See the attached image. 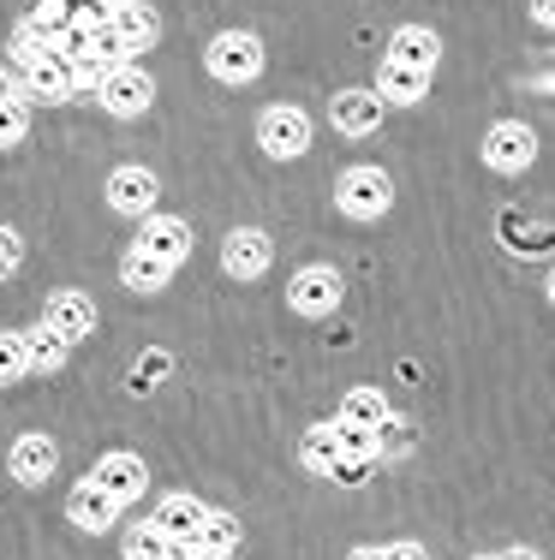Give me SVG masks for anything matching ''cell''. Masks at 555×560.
Listing matches in <instances>:
<instances>
[{"instance_id": "cell-1", "label": "cell", "mask_w": 555, "mask_h": 560, "mask_svg": "<svg viewBox=\"0 0 555 560\" xmlns=\"http://www.w3.org/2000/svg\"><path fill=\"white\" fill-rule=\"evenodd\" d=\"M12 72H19L24 102H48L55 108V102L72 96V60L55 43H43L31 24H19V36H12Z\"/></svg>"}, {"instance_id": "cell-2", "label": "cell", "mask_w": 555, "mask_h": 560, "mask_svg": "<svg viewBox=\"0 0 555 560\" xmlns=\"http://www.w3.org/2000/svg\"><path fill=\"white\" fill-rule=\"evenodd\" d=\"M263 36H251V31H221L216 43L204 48V66H209V78H216V84H251V78L263 72Z\"/></svg>"}, {"instance_id": "cell-3", "label": "cell", "mask_w": 555, "mask_h": 560, "mask_svg": "<svg viewBox=\"0 0 555 560\" xmlns=\"http://www.w3.org/2000/svg\"><path fill=\"white\" fill-rule=\"evenodd\" d=\"M394 203V179L382 167H347L335 185V209L347 221H382Z\"/></svg>"}, {"instance_id": "cell-4", "label": "cell", "mask_w": 555, "mask_h": 560, "mask_svg": "<svg viewBox=\"0 0 555 560\" xmlns=\"http://www.w3.org/2000/svg\"><path fill=\"white\" fill-rule=\"evenodd\" d=\"M257 150L275 155V162H299L311 150V114L293 108V102H275L257 119Z\"/></svg>"}, {"instance_id": "cell-5", "label": "cell", "mask_w": 555, "mask_h": 560, "mask_svg": "<svg viewBox=\"0 0 555 560\" xmlns=\"http://www.w3.org/2000/svg\"><path fill=\"white\" fill-rule=\"evenodd\" d=\"M96 102H102L114 119H138V114H150V102H155V78L143 72V66L120 60V66H114V72L96 84Z\"/></svg>"}, {"instance_id": "cell-6", "label": "cell", "mask_w": 555, "mask_h": 560, "mask_svg": "<svg viewBox=\"0 0 555 560\" xmlns=\"http://www.w3.org/2000/svg\"><path fill=\"white\" fill-rule=\"evenodd\" d=\"M537 162V131L525 119H496L484 131V167L490 173H525Z\"/></svg>"}, {"instance_id": "cell-7", "label": "cell", "mask_w": 555, "mask_h": 560, "mask_svg": "<svg viewBox=\"0 0 555 560\" xmlns=\"http://www.w3.org/2000/svg\"><path fill=\"white\" fill-rule=\"evenodd\" d=\"M275 262V238L263 233V226H233L228 238H221V269L233 280H263Z\"/></svg>"}, {"instance_id": "cell-8", "label": "cell", "mask_w": 555, "mask_h": 560, "mask_svg": "<svg viewBox=\"0 0 555 560\" xmlns=\"http://www.w3.org/2000/svg\"><path fill=\"white\" fill-rule=\"evenodd\" d=\"M340 275L328 269V262H311V269L293 275V287H287V304H293L299 316H335L340 311Z\"/></svg>"}, {"instance_id": "cell-9", "label": "cell", "mask_w": 555, "mask_h": 560, "mask_svg": "<svg viewBox=\"0 0 555 560\" xmlns=\"http://www.w3.org/2000/svg\"><path fill=\"white\" fill-rule=\"evenodd\" d=\"M155 203H162V185H155L150 167H114L108 173V209L114 215L143 221V215H155Z\"/></svg>"}, {"instance_id": "cell-10", "label": "cell", "mask_w": 555, "mask_h": 560, "mask_svg": "<svg viewBox=\"0 0 555 560\" xmlns=\"http://www.w3.org/2000/svg\"><path fill=\"white\" fill-rule=\"evenodd\" d=\"M66 518H72V530H90V537H96V530H114L120 501H114L96 477H84V483H72V495H66Z\"/></svg>"}, {"instance_id": "cell-11", "label": "cell", "mask_w": 555, "mask_h": 560, "mask_svg": "<svg viewBox=\"0 0 555 560\" xmlns=\"http://www.w3.org/2000/svg\"><path fill=\"white\" fill-rule=\"evenodd\" d=\"M55 465H60V447H55V435H43V430L19 435L12 453H7L12 483H48V477H55Z\"/></svg>"}, {"instance_id": "cell-12", "label": "cell", "mask_w": 555, "mask_h": 560, "mask_svg": "<svg viewBox=\"0 0 555 560\" xmlns=\"http://www.w3.org/2000/svg\"><path fill=\"white\" fill-rule=\"evenodd\" d=\"M382 108H389V102H382L377 90H335L328 119H335V131H347V138H370V131L382 126Z\"/></svg>"}, {"instance_id": "cell-13", "label": "cell", "mask_w": 555, "mask_h": 560, "mask_svg": "<svg viewBox=\"0 0 555 560\" xmlns=\"http://www.w3.org/2000/svg\"><path fill=\"white\" fill-rule=\"evenodd\" d=\"M430 78H436V72H425V66H406V60L382 55L377 96L389 102V108H413V102H425V96H430Z\"/></svg>"}, {"instance_id": "cell-14", "label": "cell", "mask_w": 555, "mask_h": 560, "mask_svg": "<svg viewBox=\"0 0 555 560\" xmlns=\"http://www.w3.org/2000/svg\"><path fill=\"white\" fill-rule=\"evenodd\" d=\"M90 477H96V483L108 489V495L120 501V506H126V501H138L143 489H150V471H143L138 453H102V459L90 465Z\"/></svg>"}, {"instance_id": "cell-15", "label": "cell", "mask_w": 555, "mask_h": 560, "mask_svg": "<svg viewBox=\"0 0 555 560\" xmlns=\"http://www.w3.org/2000/svg\"><path fill=\"white\" fill-rule=\"evenodd\" d=\"M43 323L55 328L66 346H72V340H84L90 328H96V304H90V292H48Z\"/></svg>"}, {"instance_id": "cell-16", "label": "cell", "mask_w": 555, "mask_h": 560, "mask_svg": "<svg viewBox=\"0 0 555 560\" xmlns=\"http://www.w3.org/2000/svg\"><path fill=\"white\" fill-rule=\"evenodd\" d=\"M131 245L155 250V257H167V262L180 269L185 250H192V226H185L180 215H143V221H138V238H131Z\"/></svg>"}, {"instance_id": "cell-17", "label": "cell", "mask_w": 555, "mask_h": 560, "mask_svg": "<svg viewBox=\"0 0 555 560\" xmlns=\"http://www.w3.org/2000/svg\"><path fill=\"white\" fill-rule=\"evenodd\" d=\"M114 31L126 36V55H143V48H155V36H162V19H155V7H143V0H114Z\"/></svg>"}, {"instance_id": "cell-18", "label": "cell", "mask_w": 555, "mask_h": 560, "mask_svg": "<svg viewBox=\"0 0 555 560\" xmlns=\"http://www.w3.org/2000/svg\"><path fill=\"white\" fill-rule=\"evenodd\" d=\"M204 518H209V506L197 501V495H162V506H155V525L180 542V555L192 549V537L204 530Z\"/></svg>"}, {"instance_id": "cell-19", "label": "cell", "mask_w": 555, "mask_h": 560, "mask_svg": "<svg viewBox=\"0 0 555 560\" xmlns=\"http://www.w3.org/2000/svg\"><path fill=\"white\" fill-rule=\"evenodd\" d=\"M24 24H31L43 43L60 48V36L72 31V24H84V0H31V12H24Z\"/></svg>"}, {"instance_id": "cell-20", "label": "cell", "mask_w": 555, "mask_h": 560, "mask_svg": "<svg viewBox=\"0 0 555 560\" xmlns=\"http://www.w3.org/2000/svg\"><path fill=\"white\" fill-rule=\"evenodd\" d=\"M120 280H126V292H162L167 280H174V262L143 250V245H131L120 257Z\"/></svg>"}, {"instance_id": "cell-21", "label": "cell", "mask_w": 555, "mask_h": 560, "mask_svg": "<svg viewBox=\"0 0 555 560\" xmlns=\"http://www.w3.org/2000/svg\"><path fill=\"white\" fill-rule=\"evenodd\" d=\"M389 55L406 60V66H425V72H436L442 43H436V31H425V24H401V31L389 36Z\"/></svg>"}, {"instance_id": "cell-22", "label": "cell", "mask_w": 555, "mask_h": 560, "mask_svg": "<svg viewBox=\"0 0 555 560\" xmlns=\"http://www.w3.org/2000/svg\"><path fill=\"white\" fill-rule=\"evenodd\" d=\"M240 542H245L240 518H233V513H209V518H204V530L192 537V549H185V555H209V560H221V555L240 549Z\"/></svg>"}, {"instance_id": "cell-23", "label": "cell", "mask_w": 555, "mask_h": 560, "mask_svg": "<svg viewBox=\"0 0 555 560\" xmlns=\"http://www.w3.org/2000/svg\"><path fill=\"white\" fill-rule=\"evenodd\" d=\"M335 418L340 423H359V430H377V423L389 418V394H382V388H347Z\"/></svg>"}, {"instance_id": "cell-24", "label": "cell", "mask_w": 555, "mask_h": 560, "mask_svg": "<svg viewBox=\"0 0 555 560\" xmlns=\"http://www.w3.org/2000/svg\"><path fill=\"white\" fill-rule=\"evenodd\" d=\"M24 358H31L36 376H55V370L66 364V340L48 323H36V328H24Z\"/></svg>"}, {"instance_id": "cell-25", "label": "cell", "mask_w": 555, "mask_h": 560, "mask_svg": "<svg viewBox=\"0 0 555 560\" xmlns=\"http://www.w3.org/2000/svg\"><path fill=\"white\" fill-rule=\"evenodd\" d=\"M299 459H305V471L328 477V465L340 459V435H335V423H311V430L299 435Z\"/></svg>"}, {"instance_id": "cell-26", "label": "cell", "mask_w": 555, "mask_h": 560, "mask_svg": "<svg viewBox=\"0 0 555 560\" xmlns=\"http://www.w3.org/2000/svg\"><path fill=\"white\" fill-rule=\"evenodd\" d=\"M31 376V358H24V335L19 328H0V388Z\"/></svg>"}, {"instance_id": "cell-27", "label": "cell", "mask_w": 555, "mask_h": 560, "mask_svg": "<svg viewBox=\"0 0 555 560\" xmlns=\"http://www.w3.org/2000/svg\"><path fill=\"white\" fill-rule=\"evenodd\" d=\"M24 138H31V108H24V96L0 102V150H19Z\"/></svg>"}, {"instance_id": "cell-28", "label": "cell", "mask_w": 555, "mask_h": 560, "mask_svg": "<svg viewBox=\"0 0 555 560\" xmlns=\"http://www.w3.org/2000/svg\"><path fill=\"white\" fill-rule=\"evenodd\" d=\"M126 555H131V560H143V555H180V542H174V537H167V530L150 518V525H138V530L126 537Z\"/></svg>"}, {"instance_id": "cell-29", "label": "cell", "mask_w": 555, "mask_h": 560, "mask_svg": "<svg viewBox=\"0 0 555 560\" xmlns=\"http://www.w3.org/2000/svg\"><path fill=\"white\" fill-rule=\"evenodd\" d=\"M370 471H377V453H340V459L328 465V483H340V489H359Z\"/></svg>"}, {"instance_id": "cell-30", "label": "cell", "mask_w": 555, "mask_h": 560, "mask_svg": "<svg viewBox=\"0 0 555 560\" xmlns=\"http://www.w3.org/2000/svg\"><path fill=\"white\" fill-rule=\"evenodd\" d=\"M19 262H24V238L12 233V226H0V280L19 275Z\"/></svg>"}, {"instance_id": "cell-31", "label": "cell", "mask_w": 555, "mask_h": 560, "mask_svg": "<svg viewBox=\"0 0 555 560\" xmlns=\"http://www.w3.org/2000/svg\"><path fill=\"white\" fill-rule=\"evenodd\" d=\"M359 555H365V560H377V555H389V560H418V555H425V542H365Z\"/></svg>"}, {"instance_id": "cell-32", "label": "cell", "mask_w": 555, "mask_h": 560, "mask_svg": "<svg viewBox=\"0 0 555 560\" xmlns=\"http://www.w3.org/2000/svg\"><path fill=\"white\" fill-rule=\"evenodd\" d=\"M155 376H167V352H150V358H143L138 370H131V394H143V388H150Z\"/></svg>"}, {"instance_id": "cell-33", "label": "cell", "mask_w": 555, "mask_h": 560, "mask_svg": "<svg viewBox=\"0 0 555 560\" xmlns=\"http://www.w3.org/2000/svg\"><path fill=\"white\" fill-rule=\"evenodd\" d=\"M12 96H24V90H19V72H12V66H0V102H12Z\"/></svg>"}, {"instance_id": "cell-34", "label": "cell", "mask_w": 555, "mask_h": 560, "mask_svg": "<svg viewBox=\"0 0 555 560\" xmlns=\"http://www.w3.org/2000/svg\"><path fill=\"white\" fill-rule=\"evenodd\" d=\"M532 19L544 24V31H555V0H532Z\"/></svg>"}, {"instance_id": "cell-35", "label": "cell", "mask_w": 555, "mask_h": 560, "mask_svg": "<svg viewBox=\"0 0 555 560\" xmlns=\"http://www.w3.org/2000/svg\"><path fill=\"white\" fill-rule=\"evenodd\" d=\"M544 292H550V304H555V269H550V287H544Z\"/></svg>"}]
</instances>
